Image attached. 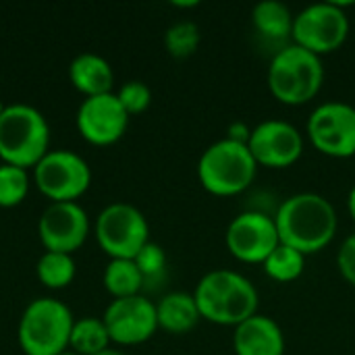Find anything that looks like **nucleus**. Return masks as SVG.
<instances>
[{
  "mask_svg": "<svg viewBox=\"0 0 355 355\" xmlns=\"http://www.w3.org/2000/svg\"><path fill=\"white\" fill-rule=\"evenodd\" d=\"M31 189L29 171L0 162V208H15L25 202Z\"/></svg>",
  "mask_w": 355,
  "mask_h": 355,
  "instance_id": "nucleus-24",
  "label": "nucleus"
},
{
  "mask_svg": "<svg viewBox=\"0 0 355 355\" xmlns=\"http://www.w3.org/2000/svg\"><path fill=\"white\" fill-rule=\"evenodd\" d=\"M69 79L73 87L85 98L110 94L114 85V71L110 62L94 52L77 54L69 64Z\"/></svg>",
  "mask_w": 355,
  "mask_h": 355,
  "instance_id": "nucleus-17",
  "label": "nucleus"
},
{
  "mask_svg": "<svg viewBox=\"0 0 355 355\" xmlns=\"http://www.w3.org/2000/svg\"><path fill=\"white\" fill-rule=\"evenodd\" d=\"M337 268H339V275L355 287V233L345 237L343 243L339 245V252H337Z\"/></svg>",
  "mask_w": 355,
  "mask_h": 355,
  "instance_id": "nucleus-28",
  "label": "nucleus"
},
{
  "mask_svg": "<svg viewBox=\"0 0 355 355\" xmlns=\"http://www.w3.org/2000/svg\"><path fill=\"white\" fill-rule=\"evenodd\" d=\"M347 212L355 223V185L349 189V196H347Z\"/></svg>",
  "mask_w": 355,
  "mask_h": 355,
  "instance_id": "nucleus-30",
  "label": "nucleus"
},
{
  "mask_svg": "<svg viewBox=\"0 0 355 355\" xmlns=\"http://www.w3.org/2000/svg\"><path fill=\"white\" fill-rule=\"evenodd\" d=\"M285 333L277 320L256 314L233 329L235 355H285Z\"/></svg>",
  "mask_w": 355,
  "mask_h": 355,
  "instance_id": "nucleus-16",
  "label": "nucleus"
},
{
  "mask_svg": "<svg viewBox=\"0 0 355 355\" xmlns=\"http://www.w3.org/2000/svg\"><path fill=\"white\" fill-rule=\"evenodd\" d=\"M104 287L112 300L139 295L146 279L133 260H110L104 268Z\"/></svg>",
  "mask_w": 355,
  "mask_h": 355,
  "instance_id": "nucleus-21",
  "label": "nucleus"
},
{
  "mask_svg": "<svg viewBox=\"0 0 355 355\" xmlns=\"http://www.w3.org/2000/svg\"><path fill=\"white\" fill-rule=\"evenodd\" d=\"M4 110H6V104L2 102V98H0V116L4 114Z\"/></svg>",
  "mask_w": 355,
  "mask_h": 355,
  "instance_id": "nucleus-33",
  "label": "nucleus"
},
{
  "mask_svg": "<svg viewBox=\"0 0 355 355\" xmlns=\"http://www.w3.org/2000/svg\"><path fill=\"white\" fill-rule=\"evenodd\" d=\"M193 300L202 320L233 329L256 316L260 306L256 285L241 272L229 268L206 272L193 289Z\"/></svg>",
  "mask_w": 355,
  "mask_h": 355,
  "instance_id": "nucleus-2",
  "label": "nucleus"
},
{
  "mask_svg": "<svg viewBox=\"0 0 355 355\" xmlns=\"http://www.w3.org/2000/svg\"><path fill=\"white\" fill-rule=\"evenodd\" d=\"M293 10L281 0H262L252 8V25L268 42H287L293 31Z\"/></svg>",
  "mask_w": 355,
  "mask_h": 355,
  "instance_id": "nucleus-19",
  "label": "nucleus"
},
{
  "mask_svg": "<svg viewBox=\"0 0 355 355\" xmlns=\"http://www.w3.org/2000/svg\"><path fill=\"white\" fill-rule=\"evenodd\" d=\"M156 316L158 329L168 335H187L202 320L193 293L187 291H173L162 295L156 304Z\"/></svg>",
  "mask_w": 355,
  "mask_h": 355,
  "instance_id": "nucleus-18",
  "label": "nucleus"
},
{
  "mask_svg": "<svg viewBox=\"0 0 355 355\" xmlns=\"http://www.w3.org/2000/svg\"><path fill=\"white\" fill-rule=\"evenodd\" d=\"M262 268L275 283H295L306 270V256L285 243H279V248L264 260Z\"/></svg>",
  "mask_w": 355,
  "mask_h": 355,
  "instance_id": "nucleus-23",
  "label": "nucleus"
},
{
  "mask_svg": "<svg viewBox=\"0 0 355 355\" xmlns=\"http://www.w3.org/2000/svg\"><path fill=\"white\" fill-rule=\"evenodd\" d=\"M173 6H175V8H196V6H200V2H198V0H189V2H179V0H175Z\"/></svg>",
  "mask_w": 355,
  "mask_h": 355,
  "instance_id": "nucleus-31",
  "label": "nucleus"
},
{
  "mask_svg": "<svg viewBox=\"0 0 355 355\" xmlns=\"http://www.w3.org/2000/svg\"><path fill=\"white\" fill-rule=\"evenodd\" d=\"M37 281L46 289H64L75 281L77 266L71 254H60V252H44L37 260L35 266Z\"/></svg>",
  "mask_w": 355,
  "mask_h": 355,
  "instance_id": "nucleus-22",
  "label": "nucleus"
},
{
  "mask_svg": "<svg viewBox=\"0 0 355 355\" xmlns=\"http://www.w3.org/2000/svg\"><path fill=\"white\" fill-rule=\"evenodd\" d=\"M345 6V2H316L302 8L293 19V44L320 58L337 52L349 35Z\"/></svg>",
  "mask_w": 355,
  "mask_h": 355,
  "instance_id": "nucleus-8",
  "label": "nucleus"
},
{
  "mask_svg": "<svg viewBox=\"0 0 355 355\" xmlns=\"http://www.w3.org/2000/svg\"><path fill=\"white\" fill-rule=\"evenodd\" d=\"M110 341L114 345L131 347L150 341L158 331L156 304L146 295L112 300L102 316Z\"/></svg>",
  "mask_w": 355,
  "mask_h": 355,
  "instance_id": "nucleus-14",
  "label": "nucleus"
},
{
  "mask_svg": "<svg viewBox=\"0 0 355 355\" xmlns=\"http://www.w3.org/2000/svg\"><path fill=\"white\" fill-rule=\"evenodd\" d=\"M258 177V164L245 144L227 137L210 144L198 160V181L214 198H235Z\"/></svg>",
  "mask_w": 355,
  "mask_h": 355,
  "instance_id": "nucleus-4",
  "label": "nucleus"
},
{
  "mask_svg": "<svg viewBox=\"0 0 355 355\" xmlns=\"http://www.w3.org/2000/svg\"><path fill=\"white\" fill-rule=\"evenodd\" d=\"M281 243L306 258L327 250L339 231V216L329 198L316 191H300L285 198L275 210Z\"/></svg>",
  "mask_w": 355,
  "mask_h": 355,
  "instance_id": "nucleus-1",
  "label": "nucleus"
},
{
  "mask_svg": "<svg viewBox=\"0 0 355 355\" xmlns=\"http://www.w3.org/2000/svg\"><path fill=\"white\" fill-rule=\"evenodd\" d=\"M129 121L131 116L127 114L114 92L83 98L75 114L79 135L87 144L100 148L116 144L127 133Z\"/></svg>",
  "mask_w": 355,
  "mask_h": 355,
  "instance_id": "nucleus-15",
  "label": "nucleus"
},
{
  "mask_svg": "<svg viewBox=\"0 0 355 355\" xmlns=\"http://www.w3.org/2000/svg\"><path fill=\"white\" fill-rule=\"evenodd\" d=\"M50 152V125L31 104H8L0 116V160L25 171Z\"/></svg>",
  "mask_w": 355,
  "mask_h": 355,
  "instance_id": "nucleus-5",
  "label": "nucleus"
},
{
  "mask_svg": "<svg viewBox=\"0 0 355 355\" xmlns=\"http://www.w3.org/2000/svg\"><path fill=\"white\" fill-rule=\"evenodd\" d=\"M248 148L258 168L285 171L300 162L304 156L306 139L304 133L289 121L268 119L252 127Z\"/></svg>",
  "mask_w": 355,
  "mask_h": 355,
  "instance_id": "nucleus-12",
  "label": "nucleus"
},
{
  "mask_svg": "<svg viewBox=\"0 0 355 355\" xmlns=\"http://www.w3.org/2000/svg\"><path fill=\"white\" fill-rule=\"evenodd\" d=\"M202 44V31L193 21H177L164 33V48L173 58H189Z\"/></svg>",
  "mask_w": 355,
  "mask_h": 355,
  "instance_id": "nucleus-25",
  "label": "nucleus"
},
{
  "mask_svg": "<svg viewBox=\"0 0 355 355\" xmlns=\"http://www.w3.org/2000/svg\"><path fill=\"white\" fill-rule=\"evenodd\" d=\"M89 229V216L79 202H50L37 220L44 250L71 256L87 241Z\"/></svg>",
  "mask_w": 355,
  "mask_h": 355,
  "instance_id": "nucleus-13",
  "label": "nucleus"
},
{
  "mask_svg": "<svg viewBox=\"0 0 355 355\" xmlns=\"http://www.w3.org/2000/svg\"><path fill=\"white\" fill-rule=\"evenodd\" d=\"M98 355H125V354H123V352H119V349H112V347H110V349H106V352H102V354H98Z\"/></svg>",
  "mask_w": 355,
  "mask_h": 355,
  "instance_id": "nucleus-32",
  "label": "nucleus"
},
{
  "mask_svg": "<svg viewBox=\"0 0 355 355\" xmlns=\"http://www.w3.org/2000/svg\"><path fill=\"white\" fill-rule=\"evenodd\" d=\"M33 183L50 202H77L92 185V168L81 154L58 148L33 166Z\"/></svg>",
  "mask_w": 355,
  "mask_h": 355,
  "instance_id": "nucleus-9",
  "label": "nucleus"
},
{
  "mask_svg": "<svg viewBox=\"0 0 355 355\" xmlns=\"http://www.w3.org/2000/svg\"><path fill=\"white\" fill-rule=\"evenodd\" d=\"M58 355H77L75 352H71V349H67V352H62V354H58Z\"/></svg>",
  "mask_w": 355,
  "mask_h": 355,
  "instance_id": "nucleus-34",
  "label": "nucleus"
},
{
  "mask_svg": "<svg viewBox=\"0 0 355 355\" xmlns=\"http://www.w3.org/2000/svg\"><path fill=\"white\" fill-rule=\"evenodd\" d=\"M250 135H252V127H248L243 121H233L227 127V139H231V141H237V144H245L248 146Z\"/></svg>",
  "mask_w": 355,
  "mask_h": 355,
  "instance_id": "nucleus-29",
  "label": "nucleus"
},
{
  "mask_svg": "<svg viewBox=\"0 0 355 355\" xmlns=\"http://www.w3.org/2000/svg\"><path fill=\"white\" fill-rule=\"evenodd\" d=\"M266 83L272 98L285 106L312 102L324 85L322 58L291 44L281 46L270 58Z\"/></svg>",
  "mask_w": 355,
  "mask_h": 355,
  "instance_id": "nucleus-3",
  "label": "nucleus"
},
{
  "mask_svg": "<svg viewBox=\"0 0 355 355\" xmlns=\"http://www.w3.org/2000/svg\"><path fill=\"white\" fill-rule=\"evenodd\" d=\"M114 94H116L119 102L123 104V108L127 110L129 116L146 112L152 104V89L148 87V83H144L139 79L123 83L119 87V92H114Z\"/></svg>",
  "mask_w": 355,
  "mask_h": 355,
  "instance_id": "nucleus-26",
  "label": "nucleus"
},
{
  "mask_svg": "<svg viewBox=\"0 0 355 355\" xmlns=\"http://www.w3.org/2000/svg\"><path fill=\"white\" fill-rule=\"evenodd\" d=\"M94 235L110 260H133L150 243V225L139 208L127 202L104 206L96 218Z\"/></svg>",
  "mask_w": 355,
  "mask_h": 355,
  "instance_id": "nucleus-7",
  "label": "nucleus"
},
{
  "mask_svg": "<svg viewBox=\"0 0 355 355\" xmlns=\"http://www.w3.org/2000/svg\"><path fill=\"white\" fill-rule=\"evenodd\" d=\"M306 137L322 156L355 158V106L343 100L318 104L308 116Z\"/></svg>",
  "mask_w": 355,
  "mask_h": 355,
  "instance_id": "nucleus-10",
  "label": "nucleus"
},
{
  "mask_svg": "<svg viewBox=\"0 0 355 355\" xmlns=\"http://www.w3.org/2000/svg\"><path fill=\"white\" fill-rule=\"evenodd\" d=\"M279 231L275 216L262 210H243L227 227L225 245L229 254L243 264H264L279 248Z\"/></svg>",
  "mask_w": 355,
  "mask_h": 355,
  "instance_id": "nucleus-11",
  "label": "nucleus"
},
{
  "mask_svg": "<svg viewBox=\"0 0 355 355\" xmlns=\"http://www.w3.org/2000/svg\"><path fill=\"white\" fill-rule=\"evenodd\" d=\"M133 262L137 264V268L146 281L158 279V277H162V272L166 268V254L158 243L150 241L141 248V252L133 258Z\"/></svg>",
  "mask_w": 355,
  "mask_h": 355,
  "instance_id": "nucleus-27",
  "label": "nucleus"
},
{
  "mask_svg": "<svg viewBox=\"0 0 355 355\" xmlns=\"http://www.w3.org/2000/svg\"><path fill=\"white\" fill-rule=\"evenodd\" d=\"M75 318L56 297H37L21 314L17 341L25 355H58L69 349Z\"/></svg>",
  "mask_w": 355,
  "mask_h": 355,
  "instance_id": "nucleus-6",
  "label": "nucleus"
},
{
  "mask_svg": "<svg viewBox=\"0 0 355 355\" xmlns=\"http://www.w3.org/2000/svg\"><path fill=\"white\" fill-rule=\"evenodd\" d=\"M110 345L112 341L102 318L85 316L81 320H75L69 339L71 352H75L77 355H98L110 349Z\"/></svg>",
  "mask_w": 355,
  "mask_h": 355,
  "instance_id": "nucleus-20",
  "label": "nucleus"
}]
</instances>
